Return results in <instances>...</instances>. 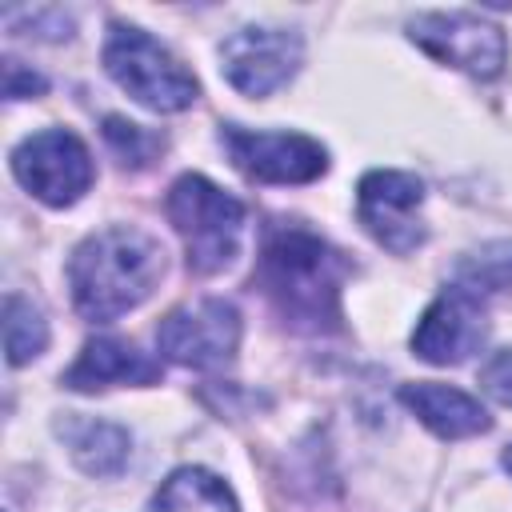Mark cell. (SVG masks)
<instances>
[{
	"label": "cell",
	"instance_id": "cell-9",
	"mask_svg": "<svg viewBox=\"0 0 512 512\" xmlns=\"http://www.w3.org/2000/svg\"><path fill=\"white\" fill-rule=\"evenodd\" d=\"M304 44L292 28H272V24H248L232 32L220 44V68L228 84L244 96H268L280 84H288L300 68Z\"/></svg>",
	"mask_w": 512,
	"mask_h": 512
},
{
	"label": "cell",
	"instance_id": "cell-4",
	"mask_svg": "<svg viewBox=\"0 0 512 512\" xmlns=\"http://www.w3.org/2000/svg\"><path fill=\"white\" fill-rule=\"evenodd\" d=\"M104 72L144 108L152 112H180L196 100V76L144 28L112 24L104 40Z\"/></svg>",
	"mask_w": 512,
	"mask_h": 512
},
{
	"label": "cell",
	"instance_id": "cell-8",
	"mask_svg": "<svg viewBox=\"0 0 512 512\" xmlns=\"http://www.w3.org/2000/svg\"><path fill=\"white\" fill-rule=\"evenodd\" d=\"M420 204H424V184L412 172L396 168H372L360 188H356V216L368 228L376 244L388 252L404 256L424 244V224H420Z\"/></svg>",
	"mask_w": 512,
	"mask_h": 512
},
{
	"label": "cell",
	"instance_id": "cell-3",
	"mask_svg": "<svg viewBox=\"0 0 512 512\" xmlns=\"http://www.w3.org/2000/svg\"><path fill=\"white\" fill-rule=\"evenodd\" d=\"M164 208L188 248V264L196 272L208 276L236 260L240 236H244V204L232 192L216 188L208 176L188 172L168 188Z\"/></svg>",
	"mask_w": 512,
	"mask_h": 512
},
{
	"label": "cell",
	"instance_id": "cell-13",
	"mask_svg": "<svg viewBox=\"0 0 512 512\" xmlns=\"http://www.w3.org/2000/svg\"><path fill=\"white\" fill-rule=\"evenodd\" d=\"M400 400L412 416H420L424 428H432L444 440H464V436H480L492 428L488 412L480 400H472L468 392L452 388V384H436V380H416L400 388Z\"/></svg>",
	"mask_w": 512,
	"mask_h": 512
},
{
	"label": "cell",
	"instance_id": "cell-15",
	"mask_svg": "<svg viewBox=\"0 0 512 512\" xmlns=\"http://www.w3.org/2000/svg\"><path fill=\"white\" fill-rule=\"evenodd\" d=\"M152 512H240V504L216 472L176 468L152 496Z\"/></svg>",
	"mask_w": 512,
	"mask_h": 512
},
{
	"label": "cell",
	"instance_id": "cell-20",
	"mask_svg": "<svg viewBox=\"0 0 512 512\" xmlns=\"http://www.w3.org/2000/svg\"><path fill=\"white\" fill-rule=\"evenodd\" d=\"M48 84H44V76H36V72H28L20 60H4V96L8 100H24V96H40Z\"/></svg>",
	"mask_w": 512,
	"mask_h": 512
},
{
	"label": "cell",
	"instance_id": "cell-14",
	"mask_svg": "<svg viewBox=\"0 0 512 512\" xmlns=\"http://www.w3.org/2000/svg\"><path fill=\"white\" fill-rule=\"evenodd\" d=\"M64 440L76 456V464L88 472V476H116L124 464H128V452H132V440L120 424L112 420H68L64 428Z\"/></svg>",
	"mask_w": 512,
	"mask_h": 512
},
{
	"label": "cell",
	"instance_id": "cell-1",
	"mask_svg": "<svg viewBox=\"0 0 512 512\" xmlns=\"http://www.w3.org/2000/svg\"><path fill=\"white\" fill-rule=\"evenodd\" d=\"M256 276L280 320H288L292 328L300 332L340 328V288L348 276V260L304 224H276L264 236Z\"/></svg>",
	"mask_w": 512,
	"mask_h": 512
},
{
	"label": "cell",
	"instance_id": "cell-7",
	"mask_svg": "<svg viewBox=\"0 0 512 512\" xmlns=\"http://www.w3.org/2000/svg\"><path fill=\"white\" fill-rule=\"evenodd\" d=\"M156 344L172 364L224 368L236 356V344H240V312L220 296L180 304L160 320Z\"/></svg>",
	"mask_w": 512,
	"mask_h": 512
},
{
	"label": "cell",
	"instance_id": "cell-2",
	"mask_svg": "<svg viewBox=\"0 0 512 512\" xmlns=\"http://www.w3.org/2000/svg\"><path fill=\"white\" fill-rule=\"evenodd\" d=\"M164 272V248L128 224L92 232L68 260L72 304L84 320H116L144 304Z\"/></svg>",
	"mask_w": 512,
	"mask_h": 512
},
{
	"label": "cell",
	"instance_id": "cell-21",
	"mask_svg": "<svg viewBox=\"0 0 512 512\" xmlns=\"http://www.w3.org/2000/svg\"><path fill=\"white\" fill-rule=\"evenodd\" d=\"M504 468H508V472H512V444H508V448H504Z\"/></svg>",
	"mask_w": 512,
	"mask_h": 512
},
{
	"label": "cell",
	"instance_id": "cell-6",
	"mask_svg": "<svg viewBox=\"0 0 512 512\" xmlns=\"http://www.w3.org/2000/svg\"><path fill=\"white\" fill-rule=\"evenodd\" d=\"M408 36L440 64H452L476 80L500 76L508 60L504 32L472 12H420L408 20Z\"/></svg>",
	"mask_w": 512,
	"mask_h": 512
},
{
	"label": "cell",
	"instance_id": "cell-5",
	"mask_svg": "<svg viewBox=\"0 0 512 512\" xmlns=\"http://www.w3.org/2000/svg\"><path fill=\"white\" fill-rule=\"evenodd\" d=\"M16 180L48 208H68L92 188V156L68 128H44L12 148Z\"/></svg>",
	"mask_w": 512,
	"mask_h": 512
},
{
	"label": "cell",
	"instance_id": "cell-10",
	"mask_svg": "<svg viewBox=\"0 0 512 512\" xmlns=\"http://www.w3.org/2000/svg\"><path fill=\"white\" fill-rule=\"evenodd\" d=\"M224 148L232 164L260 184H308L328 168V152L304 132H248L224 124Z\"/></svg>",
	"mask_w": 512,
	"mask_h": 512
},
{
	"label": "cell",
	"instance_id": "cell-17",
	"mask_svg": "<svg viewBox=\"0 0 512 512\" xmlns=\"http://www.w3.org/2000/svg\"><path fill=\"white\" fill-rule=\"evenodd\" d=\"M456 284L472 288L476 296L512 288V240H492V244L468 252L456 264Z\"/></svg>",
	"mask_w": 512,
	"mask_h": 512
},
{
	"label": "cell",
	"instance_id": "cell-19",
	"mask_svg": "<svg viewBox=\"0 0 512 512\" xmlns=\"http://www.w3.org/2000/svg\"><path fill=\"white\" fill-rule=\"evenodd\" d=\"M480 388H484L496 404L512 408V348H500V352H492V356L480 364Z\"/></svg>",
	"mask_w": 512,
	"mask_h": 512
},
{
	"label": "cell",
	"instance_id": "cell-18",
	"mask_svg": "<svg viewBox=\"0 0 512 512\" xmlns=\"http://www.w3.org/2000/svg\"><path fill=\"white\" fill-rule=\"evenodd\" d=\"M104 136H108V144L124 156V164H148L152 148H160L156 136H148L140 124H128V120H120V116H108V120H104Z\"/></svg>",
	"mask_w": 512,
	"mask_h": 512
},
{
	"label": "cell",
	"instance_id": "cell-16",
	"mask_svg": "<svg viewBox=\"0 0 512 512\" xmlns=\"http://www.w3.org/2000/svg\"><path fill=\"white\" fill-rule=\"evenodd\" d=\"M48 344V320L40 316V308L24 296H8L4 300V352H8V364L20 368L28 360H36Z\"/></svg>",
	"mask_w": 512,
	"mask_h": 512
},
{
	"label": "cell",
	"instance_id": "cell-11",
	"mask_svg": "<svg viewBox=\"0 0 512 512\" xmlns=\"http://www.w3.org/2000/svg\"><path fill=\"white\" fill-rule=\"evenodd\" d=\"M484 340L488 308L464 284H448L412 328V352L428 364H464L472 352H480Z\"/></svg>",
	"mask_w": 512,
	"mask_h": 512
},
{
	"label": "cell",
	"instance_id": "cell-12",
	"mask_svg": "<svg viewBox=\"0 0 512 512\" xmlns=\"http://www.w3.org/2000/svg\"><path fill=\"white\" fill-rule=\"evenodd\" d=\"M156 380H160V360L116 336L88 340L76 364L64 372V388L72 392H96L112 384H156Z\"/></svg>",
	"mask_w": 512,
	"mask_h": 512
}]
</instances>
